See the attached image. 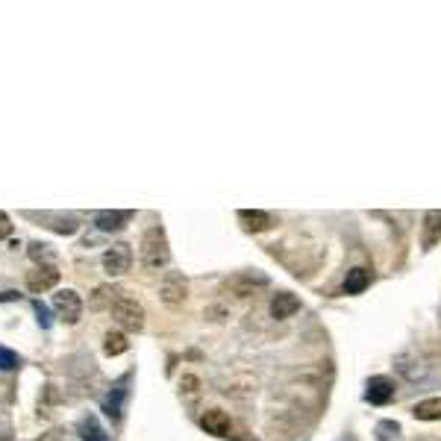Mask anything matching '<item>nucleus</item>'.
Masks as SVG:
<instances>
[{
    "label": "nucleus",
    "mask_w": 441,
    "mask_h": 441,
    "mask_svg": "<svg viewBox=\"0 0 441 441\" xmlns=\"http://www.w3.org/2000/svg\"><path fill=\"white\" fill-rule=\"evenodd\" d=\"M171 259V247H168V236L162 227H150L145 238H141V262L145 268H165Z\"/></svg>",
    "instance_id": "nucleus-1"
},
{
    "label": "nucleus",
    "mask_w": 441,
    "mask_h": 441,
    "mask_svg": "<svg viewBox=\"0 0 441 441\" xmlns=\"http://www.w3.org/2000/svg\"><path fill=\"white\" fill-rule=\"evenodd\" d=\"M112 318L124 329H130V333L145 329V309H141V303L132 300V297H118L112 303Z\"/></svg>",
    "instance_id": "nucleus-2"
},
{
    "label": "nucleus",
    "mask_w": 441,
    "mask_h": 441,
    "mask_svg": "<svg viewBox=\"0 0 441 441\" xmlns=\"http://www.w3.org/2000/svg\"><path fill=\"white\" fill-rule=\"evenodd\" d=\"M185 294H189V283H185V277L180 271H168L165 274V280L159 285V297L162 303L168 309H180L185 303Z\"/></svg>",
    "instance_id": "nucleus-3"
},
{
    "label": "nucleus",
    "mask_w": 441,
    "mask_h": 441,
    "mask_svg": "<svg viewBox=\"0 0 441 441\" xmlns=\"http://www.w3.org/2000/svg\"><path fill=\"white\" fill-rule=\"evenodd\" d=\"M53 309H57L62 321L71 324V327L80 324V318H83V300H80V294L71 291V289L53 294Z\"/></svg>",
    "instance_id": "nucleus-4"
},
{
    "label": "nucleus",
    "mask_w": 441,
    "mask_h": 441,
    "mask_svg": "<svg viewBox=\"0 0 441 441\" xmlns=\"http://www.w3.org/2000/svg\"><path fill=\"white\" fill-rule=\"evenodd\" d=\"M130 265H132V250H130V245H124V241H118V245H112L103 253V271L109 274V277L127 274Z\"/></svg>",
    "instance_id": "nucleus-5"
},
{
    "label": "nucleus",
    "mask_w": 441,
    "mask_h": 441,
    "mask_svg": "<svg viewBox=\"0 0 441 441\" xmlns=\"http://www.w3.org/2000/svg\"><path fill=\"white\" fill-rule=\"evenodd\" d=\"M57 283H59V271L53 268V265H41V268H36V271L27 274V289H30L32 294L50 291Z\"/></svg>",
    "instance_id": "nucleus-6"
},
{
    "label": "nucleus",
    "mask_w": 441,
    "mask_h": 441,
    "mask_svg": "<svg viewBox=\"0 0 441 441\" xmlns=\"http://www.w3.org/2000/svg\"><path fill=\"white\" fill-rule=\"evenodd\" d=\"M127 220H132L130 209H115V212H97L94 224H97L101 233H118V229L127 227Z\"/></svg>",
    "instance_id": "nucleus-7"
},
{
    "label": "nucleus",
    "mask_w": 441,
    "mask_h": 441,
    "mask_svg": "<svg viewBox=\"0 0 441 441\" xmlns=\"http://www.w3.org/2000/svg\"><path fill=\"white\" fill-rule=\"evenodd\" d=\"M297 309H300V300L291 294V291H280V294H274V300H271V315L277 318V321H285V318H291Z\"/></svg>",
    "instance_id": "nucleus-8"
},
{
    "label": "nucleus",
    "mask_w": 441,
    "mask_h": 441,
    "mask_svg": "<svg viewBox=\"0 0 441 441\" xmlns=\"http://www.w3.org/2000/svg\"><path fill=\"white\" fill-rule=\"evenodd\" d=\"M201 427L206 429L209 435L224 438V435L229 433V418H227V412H220V409H209V412H203V418H201Z\"/></svg>",
    "instance_id": "nucleus-9"
},
{
    "label": "nucleus",
    "mask_w": 441,
    "mask_h": 441,
    "mask_svg": "<svg viewBox=\"0 0 441 441\" xmlns=\"http://www.w3.org/2000/svg\"><path fill=\"white\" fill-rule=\"evenodd\" d=\"M368 400L371 403H377V406H385L394 397V382L389 380V377H373L371 382H368Z\"/></svg>",
    "instance_id": "nucleus-10"
},
{
    "label": "nucleus",
    "mask_w": 441,
    "mask_h": 441,
    "mask_svg": "<svg viewBox=\"0 0 441 441\" xmlns=\"http://www.w3.org/2000/svg\"><path fill=\"white\" fill-rule=\"evenodd\" d=\"M371 285V271L368 268H353L347 271V280H345V291L347 294H362Z\"/></svg>",
    "instance_id": "nucleus-11"
},
{
    "label": "nucleus",
    "mask_w": 441,
    "mask_h": 441,
    "mask_svg": "<svg viewBox=\"0 0 441 441\" xmlns=\"http://www.w3.org/2000/svg\"><path fill=\"white\" fill-rule=\"evenodd\" d=\"M441 241V212H427L424 218V247H435Z\"/></svg>",
    "instance_id": "nucleus-12"
},
{
    "label": "nucleus",
    "mask_w": 441,
    "mask_h": 441,
    "mask_svg": "<svg viewBox=\"0 0 441 441\" xmlns=\"http://www.w3.org/2000/svg\"><path fill=\"white\" fill-rule=\"evenodd\" d=\"M412 415L418 421H441V397H429V400H421L412 409Z\"/></svg>",
    "instance_id": "nucleus-13"
},
{
    "label": "nucleus",
    "mask_w": 441,
    "mask_h": 441,
    "mask_svg": "<svg viewBox=\"0 0 441 441\" xmlns=\"http://www.w3.org/2000/svg\"><path fill=\"white\" fill-rule=\"evenodd\" d=\"M124 397H127V389H124V382L118 385V389L106 397V403H103V412L112 418V421H121V412H124Z\"/></svg>",
    "instance_id": "nucleus-14"
},
{
    "label": "nucleus",
    "mask_w": 441,
    "mask_h": 441,
    "mask_svg": "<svg viewBox=\"0 0 441 441\" xmlns=\"http://www.w3.org/2000/svg\"><path fill=\"white\" fill-rule=\"evenodd\" d=\"M238 218L247 224V229L259 233V229H268L271 227V215L268 212H259V209H241Z\"/></svg>",
    "instance_id": "nucleus-15"
},
{
    "label": "nucleus",
    "mask_w": 441,
    "mask_h": 441,
    "mask_svg": "<svg viewBox=\"0 0 441 441\" xmlns=\"http://www.w3.org/2000/svg\"><path fill=\"white\" fill-rule=\"evenodd\" d=\"M127 350H130V341L124 333H106V338H103L106 356H121V353H127Z\"/></svg>",
    "instance_id": "nucleus-16"
},
{
    "label": "nucleus",
    "mask_w": 441,
    "mask_h": 441,
    "mask_svg": "<svg viewBox=\"0 0 441 441\" xmlns=\"http://www.w3.org/2000/svg\"><path fill=\"white\" fill-rule=\"evenodd\" d=\"M80 429H83V438H85V441H106V433H103L101 427H97L94 418H85V421L80 424Z\"/></svg>",
    "instance_id": "nucleus-17"
},
{
    "label": "nucleus",
    "mask_w": 441,
    "mask_h": 441,
    "mask_svg": "<svg viewBox=\"0 0 441 441\" xmlns=\"http://www.w3.org/2000/svg\"><path fill=\"white\" fill-rule=\"evenodd\" d=\"M21 362H18V356L12 350H6V347H0V371H12V368H18Z\"/></svg>",
    "instance_id": "nucleus-18"
},
{
    "label": "nucleus",
    "mask_w": 441,
    "mask_h": 441,
    "mask_svg": "<svg viewBox=\"0 0 441 441\" xmlns=\"http://www.w3.org/2000/svg\"><path fill=\"white\" fill-rule=\"evenodd\" d=\"M9 233H12V220H9L6 212H0V238H6Z\"/></svg>",
    "instance_id": "nucleus-19"
},
{
    "label": "nucleus",
    "mask_w": 441,
    "mask_h": 441,
    "mask_svg": "<svg viewBox=\"0 0 441 441\" xmlns=\"http://www.w3.org/2000/svg\"><path fill=\"white\" fill-rule=\"evenodd\" d=\"M32 306H36V315H39V321H41V327H50V318H48V309H44L39 300L36 303H32Z\"/></svg>",
    "instance_id": "nucleus-20"
},
{
    "label": "nucleus",
    "mask_w": 441,
    "mask_h": 441,
    "mask_svg": "<svg viewBox=\"0 0 441 441\" xmlns=\"http://www.w3.org/2000/svg\"><path fill=\"white\" fill-rule=\"evenodd\" d=\"M18 297V291H3V297H0V300H15Z\"/></svg>",
    "instance_id": "nucleus-21"
}]
</instances>
